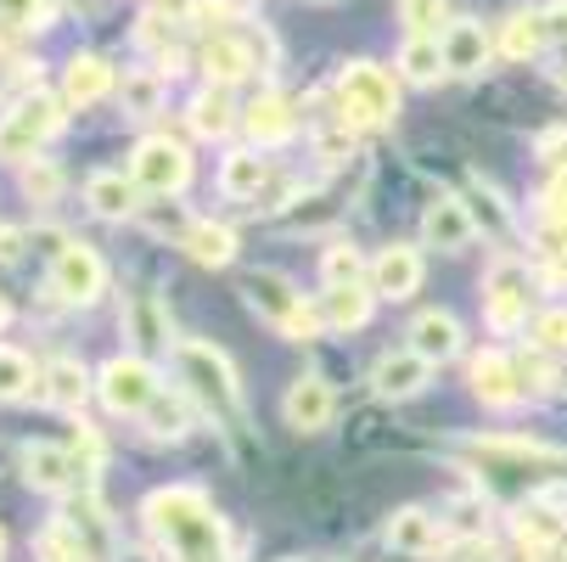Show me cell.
<instances>
[{
	"mask_svg": "<svg viewBox=\"0 0 567 562\" xmlns=\"http://www.w3.org/2000/svg\"><path fill=\"white\" fill-rule=\"evenodd\" d=\"M141 523L157 545H169L181 562H230L225 551V523L214 512V501L192 484L175 490H152L141 501Z\"/></svg>",
	"mask_w": 567,
	"mask_h": 562,
	"instance_id": "6da1fadb",
	"label": "cell"
},
{
	"mask_svg": "<svg viewBox=\"0 0 567 562\" xmlns=\"http://www.w3.org/2000/svg\"><path fill=\"white\" fill-rule=\"evenodd\" d=\"M175 371L203 417H214L225 433H241V382H236V366L214 344H197V338L175 344Z\"/></svg>",
	"mask_w": 567,
	"mask_h": 562,
	"instance_id": "7a4b0ae2",
	"label": "cell"
},
{
	"mask_svg": "<svg viewBox=\"0 0 567 562\" xmlns=\"http://www.w3.org/2000/svg\"><path fill=\"white\" fill-rule=\"evenodd\" d=\"M241 298H248V309H254L259 320H270L287 344H315L320 333H327V315H320V304H309V298H303L287 276H276V270L241 276Z\"/></svg>",
	"mask_w": 567,
	"mask_h": 562,
	"instance_id": "3957f363",
	"label": "cell"
},
{
	"mask_svg": "<svg viewBox=\"0 0 567 562\" xmlns=\"http://www.w3.org/2000/svg\"><path fill=\"white\" fill-rule=\"evenodd\" d=\"M56 130H62V102L51 91H29V96L12 102L7 119H0V157H7V164H29Z\"/></svg>",
	"mask_w": 567,
	"mask_h": 562,
	"instance_id": "277c9868",
	"label": "cell"
},
{
	"mask_svg": "<svg viewBox=\"0 0 567 562\" xmlns=\"http://www.w3.org/2000/svg\"><path fill=\"white\" fill-rule=\"evenodd\" d=\"M338 102H343V124H360V130H382L399 113L393 79L377 62H349L338 73Z\"/></svg>",
	"mask_w": 567,
	"mask_h": 562,
	"instance_id": "5b68a950",
	"label": "cell"
},
{
	"mask_svg": "<svg viewBox=\"0 0 567 562\" xmlns=\"http://www.w3.org/2000/svg\"><path fill=\"white\" fill-rule=\"evenodd\" d=\"M130 181H135L141 192H152V197H175V192H186V181H192V157H186L181 141L152 135V141H141L135 157H130Z\"/></svg>",
	"mask_w": 567,
	"mask_h": 562,
	"instance_id": "8992f818",
	"label": "cell"
},
{
	"mask_svg": "<svg viewBox=\"0 0 567 562\" xmlns=\"http://www.w3.org/2000/svg\"><path fill=\"white\" fill-rule=\"evenodd\" d=\"M157 388H164V382H157V371H152L141 355H113V360L102 366V377H96V394H102V406H107L113 417H141V411L152 406Z\"/></svg>",
	"mask_w": 567,
	"mask_h": 562,
	"instance_id": "52a82bcc",
	"label": "cell"
},
{
	"mask_svg": "<svg viewBox=\"0 0 567 562\" xmlns=\"http://www.w3.org/2000/svg\"><path fill=\"white\" fill-rule=\"evenodd\" d=\"M528 270L512 265V259H495V270L483 276V320H489L495 333H517L528 327Z\"/></svg>",
	"mask_w": 567,
	"mask_h": 562,
	"instance_id": "ba28073f",
	"label": "cell"
},
{
	"mask_svg": "<svg viewBox=\"0 0 567 562\" xmlns=\"http://www.w3.org/2000/svg\"><path fill=\"white\" fill-rule=\"evenodd\" d=\"M51 287L62 293V304H96L107 293V265L85 243H62L51 259Z\"/></svg>",
	"mask_w": 567,
	"mask_h": 562,
	"instance_id": "9c48e42d",
	"label": "cell"
},
{
	"mask_svg": "<svg viewBox=\"0 0 567 562\" xmlns=\"http://www.w3.org/2000/svg\"><path fill=\"white\" fill-rule=\"evenodd\" d=\"M18 461H23V484L40 490V495H68V490H79V472H85L73 450L45 445V439H29V445L18 450Z\"/></svg>",
	"mask_w": 567,
	"mask_h": 562,
	"instance_id": "30bf717a",
	"label": "cell"
},
{
	"mask_svg": "<svg viewBox=\"0 0 567 562\" xmlns=\"http://www.w3.org/2000/svg\"><path fill=\"white\" fill-rule=\"evenodd\" d=\"M281 417H287V428H298V433H320V428L338 417V394H332V382H327V377H315V371L292 377V388H287V399H281Z\"/></svg>",
	"mask_w": 567,
	"mask_h": 562,
	"instance_id": "8fae6325",
	"label": "cell"
},
{
	"mask_svg": "<svg viewBox=\"0 0 567 562\" xmlns=\"http://www.w3.org/2000/svg\"><path fill=\"white\" fill-rule=\"evenodd\" d=\"M472 231H477V219H472V208L455 192H439L427 203V214H422V243L439 248V254H461L472 243Z\"/></svg>",
	"mask_w": 567,
	"mask_h": 562,
	"instance_id": "7c38bea8",
	"label": "cell"
},
{
	"mask_svg": "<svg viewBox=\"0 0 567 562\" xmlns=\"http://www.w3.org/2000/svg\"><path fill=\"white\" fill-rule=\"evenodd\" d=\"M472 394L483 399V406L506 411V406H517V399H523L528 388H523V371H517V360H512V355L483 349V355L472 360Z\"/></svg>",
	"mask_w": 567,
	"mask_h": 562,
	"instance_id": "4fadbf2b",
	"label": "cell"
},
{
	"mask_svg": "<svg viewBox=\"0 0 567 562\" xmlns=\"http://www.w3.org/2000/svg\"><path fill=\"white\" fill-rule=\"evenodd\" d=\"M433 377V360L416 355V349H399V355H382L377 371H371V388L377 399H416Z\"/></svg>",
	"mask_w": 567,
	"mask_h": 562,
	"instance_id": "5bb4252c",
	"label": "cell"
},
{
	"mask_svg": "<svg viewBox=\"0 0 567 562\" xmlns=\"http://www.w3.org/2000/svg\"><path fill=\"white\" fill-rule=\"evenodd\" d=\"M422 287V254L416 248H404V243H393V248H382L377 259H371V293H382V298H411Z\"/></svg>",
	"mask_w": 567,
	"mask_h": 562,
	"instance_id": "9a60e30c",
	"label": "cell"
},
{
	"mask_svg": "<svg viewBox=\"0 0 567 562\" xmlns=\"http://www.w3.org/2000/svg\"><path fill=\"white\" fill-rule=\"evenodd\" d=\"M388 545L399 556H433V551H444V523L427 507H404L388 518Z\"/></svg>",
	"mask_w": 567,
	"mask_h": 562,
	"instance_id": "2e32d148",
	"label": "cell"
},
{
	"mask_svg": "<svg viewBox=\"0 0 567 562\" xmlns=\"http://www.w3.org/2000/svg\"><path fill=\"white\" fill-rule=\"evenodd\" d=\"M85 394H91V371L79 366L73 355H56V360L40 371V399H45L51 411H73V417H79Z\"/></svg>",
	"mask_w": 567,
	"mask_h": 562,
	"instance_id": "e0dca14e",
	"label": "cell"
},
{
	"mask_svg": "<svg viewBox=\"0 0 567 562\" xmlns=\"http://www.w3.org/2000/svg\"><path fill=\"white\" fill-rule=\"evenodd\" d=\"M181 248H186L192 265L225 270L236 259V231L230 225H214V219H192V225H181Z\"/></svg>",
	"mask_w": 567,
	"mask_h": 562,
	"instance_id": "ac0fdd59",
	"label": "cell"
},
{
	"mask_svg": "<svg viewBox=\"0 0 567 562\" xmlns=\"http://www.w3.org/2000/svg\"><path fill=\"white\" fill-rule=\"evenodd\" d=\"M411 349H416V355H427L433 366L455 360V355H461V320H455L450 309H427V315H416V327H411Z\"/></svg>",
	"mask_w": 567,
	"mask_h": 562,
	"instance_id": "d6986e66",
	"label": "cell"
},
{
	"mask_svg": "<svg viewBox=\"0 0 567 562\" xmlns=\"http://www.w3.org/2000/svg\"><path fill=\"white\" fill-rule=\"evenodd\" d=\"M320 315H327V333H360L371 320V293L360 282L327 287V293H320Z\"/></svg>",
	"mask_w": 567,
	"mask_h": 562,
	"instance_id": "ffe728a7",
	"label": "cell"
},
{
	"mask_svg": "<svg viewBox=\"0 0 567 562\" xmlns=\"http://www.w3.org/2000/svg\"><path fill=\"white\" fill-rule=\"evenodd\" d=\"M444 62H450V73H483L489 68V34H483V23H472V18L450 23L444 29Z\"/></svg>",
	"mask_w": 567,
	"mask_h": 562,
	"instance_id": "44dd1931",
	"label": "cell"
},
{
	"mask_svg": "<svg viewBox=\"0 0 567 562\" xmlns=\"http://www.w3.org/2000/svg\"><path fill=\"white\" fill-rule=\"evenodd\" d=\"M107 91H113V68H107L102 57H73V62H68V73H62V102L91 108V102H102Z\"/></svg>",
	"mask_w": 567,
	"mask_h": 562,
	"instance_id": "7402d4cb",
	"label": "cell"
},
{
	"mask_svg": "<svg viewBox=\"0 0 567 562\" xmlns=\"http://www.w3.org/2000/svg\"><path fill=\"white\" fill-rule=\"evenodd\" d=\"M192 406H197L192 394H169V388H157V394H152V406L141 411V422H146V433H152V439H186V433H192Z\"/></svg>",
	"mask_w": 567,
	"mask_h": 562,
	"instance_id": "603a6c76",
	"label": "cell"
},
{
	"mask_svg": "<svg viewBox=\"0 0 567 562\" xmlns=\"http://www.w3.org/2000/svg\"><path fill=\"white\" fill-rule=\"evenodd\" d=\"M203 73L214 79V85H236V79L254 73V45L248 40H208L203 45Z\"/></svg>",
	"mask_w": 567,
	"mask_h": 562,
	"instance_id": "cb8c5ba5",
	"label": "cell"
},
{
	"mask_svg": "<svg viewBox=\"0 0 567 562\" xmlns=\"http://www.w3.org/2000/svg\"><path fill=\"white\" fill-rule=\"evenodd\" d=\"M241 124H248L254 146H281V141L298 130V119H292V108H287L281 96H259L248 113H241Z\"/></svg>",
	"mask_w": 567,
	"mask_h": 562,
	"instance_id": "d4e9b609",
	"label": "cell"
},
{
	"mask_svg": "<svg viewBox=\"0 0 567 562\" xmlns=\"http://www.w3.org/2000/svg\"><path fill=\"white\" fill-rule=\"evenodd\" d=\"M135 181H124V175H91L85 181V203H91V214L96 219H130L135 214Z\"/></svg>",
	"mask_w": 567,
	"mask_h": 562,
	"instance_id": "484cf974",
	"label": "cell"
},
{
	"mask_svg": "<svg viewBox=\"0 0 567 562\" xmlns=\"http://www.w3.org/2000/svg\"><path fill=\"white\" fill-rule=\"evenodd\" d=\"M399 68H404V79H411V85H433L439 73H450L444 40H439V34H411V40H404V51H399Z\"/></svg>",
	"mask_w": 567,
	"mask_h": 562,
	"instance_id": "4316f807",
	"label": "cell"
},
{
	"mask_svg": "<svg viewBox=\"0 0 567 562\" xmlns=\"http://www.w3.org/2000/svg\"><path fill=\"white\" fill-rule=\"evenodd\" d=\"M34 556H40V562H96V551L85 545V534L73 529V518L45 523L40 540H34Z\"/></svg>",
	"mask_w": 567,
	"mask_h": 562,
	"instance_id": "83f0119b",
	"label": "cell"
},
{
	"mask_svg": "<svg viewBox=\"0 0 567 562\" xmlns=\"http://www.w3.org/2000/svg\"><path fill=\"white\" fill-rule=\"evenodd\" d=\"M265 175H270V170H265V157H259V152H230L225 164H219V192L236 197V203H241V197H259Z\"/></svg>",
	"mask_w": 567,
	"mask_h": 562,
	"instance_id": "f1b7e54d",
	"label": "cell"
},
{
	"mask_svg": "<svg viewBox=\"0 0 567 562\" xmlns=\"http://www.w3.org/2000/svg\"><path fill=\"white\" fill-rule=\"evenodd\" d=\"M545 45H550V34H545V18H539V12H512V18H506L501 51H506L512 62H523V57H539Z\"/></svg>",
	"mask_w": 567,
	"mask_h": 562,
	"instance_id": "f546056e",
	"label": "cell"
},
{
	"mask_svg": "<svg viewBox=\"0 0 567 562\" xmlns=\"http://www.w3.org/2000/svg\"><path fill=\"white\" fill-rule=\"evenodd\" d=\"M118 102H124L130 119H152L157 108H164V79H157V73H124Z\"/></svg>",
	"mask_w": 567,
	"mask_h": 562,
	"instance_id": "4dcf8cb0",
	"label": "cell"
},
{
	"mask_svg": "<svg viewBox=\"0 0 567 562\" xmlns=\"http://www.w3.org/2000/svg\"><path fill=\"white\" fill-rule=\"evenodd\" d=\"M230 124H236V119H230V96H225V85H214V91H203V96L192 102V130H197L203 141H219Z\"/></svg>",
	"mask_w": 567,
	"mask_h": 562,
	"instance_id": "1f68e13d",
	"label": "cell"
},
{
	"mask_svg": "<svg viewBox=\"0 0 567 562\" xmlns=\"http://www.w3.org/2000/svg\"><path fill=\"white\" fill-rule=\"evenodd\" d=\"M556 540H561V512H545V507L534 501V507L517 518V545L534 556V551H550Z\"/></svg>",
	"mask_w": 567,
	"mask_h": 562,
	"instance_id": "d6a6232c",
	"label": "cell"
},
{
	"mask_svg": "<svg viewBox=\"0 0 567 562\" xmlns=\"http://www.w3.org/2000/svg\"><path fill=\"white\" fill-rule=\"evenodd\" d=\"M34 382H40V371H34V360H29V355L0 349V406H12V399L34 394Z\"/></svg>",
	"mask_w": 567,
	"mask_h": 562,
	"instance_id": "836d02e7",
	"label": "cell"
},
{
	"mask_svg": "<svg viewBox=\"0 0 567 562\" xmlns=\"http://www.w3.org/2000/svg\"><path fill=\"white\" fill-rule=\"evenodd\" d=\"M124 315H130V333H135L146 349H169V320H164V309H157L152 298H135Z\"/></svg>",
	"mask_w": 567,
	"mask_h": 562,
	"instance_id": "e575fe53",
	"label": "cell"
},
{
	"mask_svg": "<svg viewBox=\"0 0 567 562\" xmlns=\"http://www.w3.org/2000/svg\"><path fill=\"white\" fill-rule=\"evenodd\" d=\"M360 276H365V259L349 243H332L327 254H320V282L327 287H343V282H360Z\"/></svg>",
	"mask_w": 567,
	"mask_h": 562,
	"instance_id": "d590c367",
	"label": "cell"
},
{
	"mask_svg": "<svg viewBox=\"0 0 567 562\" xmlns=\"http://www.w3.org/2000/svg\"><path fill=\"white\" fill-rule=\"evenodd\" d=\"M444 0H399V23H404V34H439V23H444Z\"/></svg>",
	"mask_w": 567,
	"mask_h": 562,
	"instance_id": "8d00e7d4",
	"label": "cell"
},
{
	"mask_svg": "<svg viewBox=\"0 0 567 562\" xmlns=\"http://www.w3.org/2000/svg\"><path fill=\"white\" fill-rule=\"evenodd\" d=\"M23 192H29L34 203H56V197H62L56 164H45V157H29V164H23Z\"/></svg>",
	"mask_w": 567,
	"mask_h": 562,
	"instance_id": "74e56055",
	"label": "cell"
},
{
	"mask_svg": "<svg viewBox=\"0 0 567 562\" xmlns=\"http://www.w3.org/2000/svg\"><path fill=\"white\" fill-rule=\"evenodd\" d=\"M534 349L567 355V309H545V315L534 320Z\"/></svg>",
	"mask_w": 567,
	"mask_h": 562,
	"instance_id": "f35d334b",
	"label": "cell"
},
{
	"mask_svg": "<svg viewBox=\"0 0 567 562\" xmlns=\"http://www.w3.org/2000/svg\"><path fill=\"white\" fill-rule=\"evenodd\" d=\"M51 18V0H0V23L12 29H45Z\"/></svg>",
	"mask_w": 567,
	"mask_h": 562,
	"instance_id": "ab89813d",
	"label": "cell"
},
{
	"mask_svg": "<svg viewBox=\"0 0 567 562\" xmlns=\"http://www.w3.org/2000/svg\"><path fill=\"white\" fill-rule=\"evenodd\" d=\"M517 371H523V388H550V382H556V371H550L545 349H528V355H517Z\"/></svg>",
	"mask_w": 567,
	"mask_h": 562,
	"instance_id": "60d3db41",
	"label": "cell"
},
{
	"mask_svg": "<svg viewBox=\"0 0 567 562\" xmlns=\"http://www.w3.org/2000/svg\"><path fill=\"white\" fill-rule=\"evenodd\" d=\"M545 219L567 231V170H561V175H556V181L545 186Z\"/></svg>",
	"mask_w": 567,
	"mask_h": 562,
	"instance_id": "b9f144b4",
	"label": "cell"
},
{
	"mask_svg": "<svg viewBox=\"0 0 567 562\" xmlns=\"http://www.w3.org/2000/svg\"><path fill=\"white\" fill-rule=\"evenodd\" d=\"M539 18H545V34H550V45H567V0H556V7H545Z\"/></svg>",
	"mask_w": 567,
	"mask_h": 562,
	"instance_id": "7bdbcfd3",
	"label": "cell"
},
{
	"mask_svg": "<svg viewBox=\"0 0 567 562\" xmlns=\"http://www.w3.org/2000/svg\"><path fill=\"white\" fill-rule=\"evenodd\" d=\"M534 501H539L545 512H567V478H556V484H539Z\"/></svg>",
	"mask_w": 567,
	"mask_h": 562,
	"instance_id": "ee69618b",
	"label": "cell"
},
{
	"mask_svg": "<svg viewBox=\"0 0 567 562\" xmlns=\"http://www.w3.org/2000/svg\"><path fill=\"white\" fill-rule=\"evenodd\" d=\"M124 562H181V556H175L169 545H157V551H130Z\"/></svg>",
	"mask_w": 567,
	"mask_h": 562,
	"instance_id": "f6af8a7d",
	"label": "cell"
},
{
	"mask_svg": "<svg viewBox=\"0 0 567 562\" xmlns=\"http://www.w3.org/2000/svg\"><path fill=\"white\" fill-rule=\"evenodd\" d=\"M18 243H23V236L0 225V265H7V259H18Z\"/></svg>",
	"mask_w": 567,
	"mask_h": 562,
	"instance_id": "bcb514c9",
	"label": "cell"
},
{
	"mask_svg": "<svg viewBox=\"0 0 567 562\" xmlns=\"http://www.w3.org/2000/svg\"><path fill=\"white\" fill-rule=\"evenodd\" d=\"M7 320H12V309H7V298H0V327H7Z\"/></svg>",
	"mask_w": 567,
	"mask_h": 562,
	"instance_id": "7dc6e473",
	"label": "cell"
},
{
	"mask_svg": "<svg viewBox=\"0 0 567 562\" xmlns=\"http://www.w3.org/2000/svg\"><path fill=\"white\" fill-rule=\"evenodd\" d=\"M0 562H7V529H0Z\"/></svg>",
	"mask_w": 567,
	"mask_h": 562,
	"instance_id": "c3c4849f",
	"label": "cell"
}]
</instances>
